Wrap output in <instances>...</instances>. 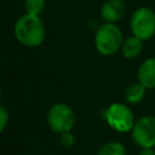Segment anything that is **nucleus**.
<instances>
[{
	"label": "nucleus",
	"instance_id": "1",
	"mask_svg": "<svg viewBox=\"0 0 155 155\" xmlns=\"http://www.w3.org/2000/svg\"><path fill=\"white\" fill-rule=\"evenodd\" d=\"M15 36L19 44L25 47H38L45 40V25L39 16L23 15L21 16L13 28Z\"/></svg>",
	"mask_w": 155,
	"mask_h": 155
},
{
	"label": "nucleus",
	"instance_id": "2",
	"mask_svg": "<svg viewBox=\"0 0 155 155\" xmlns=\"http://www.w3.org/2000/svg\"><path fill=\"white\" fill-rule=\"evenodd\" d=\"M122 31L115 23L104 22L94 34V46L102 56H113L122 46Z\"/></svg>",
	"mask_w": 155,
	"mask_h": 155
},
{
	"label": "nucleus",
	"instance_id": "3",
	"mask_svg": "<svg viewBox=\"0 0 155 155\" xmlns=\"http://www.w3.org/2000/svg\"><path fill=\"white\" fill-rule=\"evenodd\" d=\"M131 31L140 40H149L155 35V12L149 7L137 8L131 17Z\"/></svg>",
	"mask_w": 155,
	"mask_h": 155
},
{
	"label": "nucleus",
	"instance_id": "4",
	"mask_svg": "<svg viewBox=\"0 0 155 155\" xmlns=\"http://www.w3.org/2000/svg\"><path fill=\"white\" fill-rule=\"evenodd\" d=\"M104 117L108 125L117 132L131 131L136 122L131 109L122 103L110 104L104 111Z\"/></svg>",
	"mask_w": 155,
	"mask_h": 155
},
{
	"label": "nucleus",
	"instance_id": "5",
	"mask_svg": "<svg viewBox=\"0 0 155 155\" xmlns=\"http://www.w3.org/2000/svg\"><path fill=\"white\" fill-rule=\"evenodd\" d=\"M47 124L56 133L70 131L75 124V115L73 109L65 103L53 104L47 113Z\"/></svg>",
	"mask_w": 155,
	"mask_h": 155
},
{
	"label": "nucleus",
	"instance_id": "6",
	"mask_svg": "<svg viewBox=\"0 0 155 155\" xmlns=\"http://www.w3.org/2000/svg\"><path fill=\"white\" fill-rule=\"evenodd\" d=\"M132 138L140 148L155 147V116L148 115L137 120L132 127Z\"/></svg>",
	"mask_w": 155,
	"mask_h": 155
},
{
	"label": "nucleus",
	"instance_id": "7",
	"mask_svg": "<svg viewBox=\"0 0 155 155\" xmlns=\"http://www.w3.org/2000/svg\"><path fill=\"white\" fill-rule=\"evenodd\" d=\"M126 13V4L122 0H107L101 8V17L104 22L116 23Z\"/></svg>",
	"mask_w": 155,
	"mask_h": 155
},
{
	"label": "nucleus",
	"instance_id": "8",
	"mask_svg": "<svg viewBox=\"0 0 155 155\" xmlns=\"http://www.w3.org/2000/svg\"><path fill=\"white\" fill-rule=\"evenodd\" d=\"M137 78L147 88H155V58H148L139 65Z\"/></svg>",
	"mask_w": 155,
	"mask_h": 155
},
{
	"label": "nucleus",
	"instance_id": "9",
	"mask_svg": "<svg viewBox=\"0 0 155 155\" xmlns=\"http://www.w3.org/2000/svg\"><path fill=\"white\" fill-rule=\"evenodd\" d=\"M142 48H143V40L132 35L127 38L126 40H124L122 46H121V52L125 58L132 59V58H136L140 53Z\"/></svg>",
	"mask_w": 155,
	"mask_h": 155
},
{
	"label": "nucleus",
	"instance_id": "10",
	"mask_svg": "<svg viewBox=\"0 0 155 155\" xmlns=\"http://www.w3.org/2000/svg\"><path fill=\"white\" fill-rule=\"evenodd\" d=\"M145 91H147V87L143 86L139 81L133 82L126 88L125 99L130 104H138L143 101V98L145 96Z\"/></svg>",
	"mask_w": 155,
	"mask_h": 155
},
{
	"label": "nucleus",
	"instance_id": "11",
	"mask_svg": "<svg viewBox=\"0 0 155 155\" xmlns=\"http://www.w3.org/2000/svg\"><path fill=\"white\" fill-rule=\"evenodd\" d=\"M97 155H126V149L119 142H108L101 147Z\"/></svg>",
	"mask_w": 155,
	"mask_h": 155
},
{
	"label": "nucleus",
	"instance_id": "12",
	"mask_svg": "<svg viewBox=\"0 0 155 155\" xmlns=\"http://www.w3.org/2000/svg\"><path fill=\"white\" fill-rule=\"evenodd\" d=\"M46 1L45 0H24V10L25 13L39 16L45 10Z\"/></svg>",
	"mask_w": 155,
	"mask_h": 155
},
{
	"label": "nucleus",
	"instance_id": "13",
	"mask_svg": "<svg viewBox=\"0 0 155 155\" xmlns=\"http://www.w3.org/2000/svg\"><path fill=\"white\" fill-rule=\"evenodd\" d=\"M59 142H61V144H62L64 148H70V147H73L74 143H75V137H74V134H73L70 131H67V132L61 133Z\"/></svg>",
	"mask_w": 155,
	"mask_h": 155
},
{
	"label": "nucleus",
	"instance_id": "14",
	"mask_svg": "<svg viewBox=\"0 0 155 155\" xmlns=\"http://www.w3.org/2000/svg\"><path fill=\"white\" fill-rule=\"evenodd\" d=\"M8 119H10V116H8L7 109L0 104V133L6 128V126L8 124Z\"/></svg>",
	"mask_w": 155,
	"mask_h": 155
},
{
	"label": "nucleus",
	"instance_id": "15",
	"mask_svg": "<svg viewBox=\"0 0 155 155\" xmlns=\"http://www.w3.org/2000/svg\"><path fill=\"white\" fill-rule=\"evenodd\" d=\"M139 155H155V150L154 148H142Z\"/></svg>",
	"mask_w": 155,
	"mask_h": 155
},
{
	"label": "nucleus",
	"instance_id": "16",
	"mask_svg": "<svg viewBox=\"0 0 155 155\" xmlns=\"http://www.w3.org/2000/svg\"><path fill=\"white\" fill-rule=\"evenodd\" d=\"M0 98H1V86H0Z\"/></svg>",
	"mask_w": 155,
	"mask_h": 155
}]
</instances>
